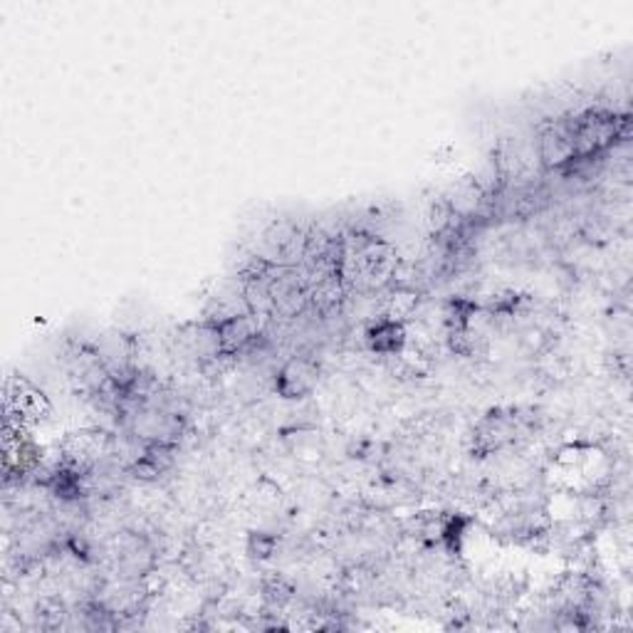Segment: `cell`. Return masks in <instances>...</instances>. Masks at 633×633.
Masks as SVG:
<instances>
[{"instance_id": "obj_1", "label": "cell", "mask_w": 633, "mask_h": 633, "mask_svg": "<svg viewBox=\"0 0 633 633\" xmlns=\"http://www.w3.org/2000/svg\"><path fill=\"white\" fill-rule=\"evenodd\" d=\"M52 406L45 393L25 376H8L5 381V424L31 430L50 418Z\"/></svg>"}, {"instance_id": "obj_2", "label": "cell", "mask_w": 633, "mask_h": 633, "mask_svg": "<svg viewBox=\"0 0 633 633\" xmlns=\"http://www.w3.org/2000/svg\"><path fill=\"white\" fill-rule=\"evenodd\" d=\"M319 384V364L309 356H295L278 372L275 391L282 399H305Z\"/></svg>"}, {"instance_id": "obj_3", "label": "cell", "mask_w": 633, "mask_h": 633, "mask_svg": "<svg viewBox=\"0 0 633 633\" xmlns=\"http://www.w3.org/2000/svg\"><path fill=\"white\" fill-rule=\"evenodd\" d=\"M366 342H369V346L376 354L397 356L401 354L403 344H406V329H403L399 319L384 317L379 319V322L366 329Z\"/></svg>"}]
</instances>
